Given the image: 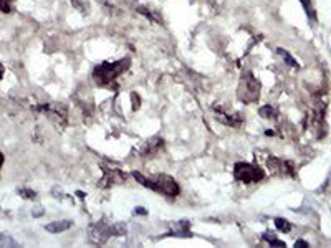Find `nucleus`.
<instances>
[{"mask_svg": "<svg viewBox=\"0 0 331 248\" xmlns=\"http://www.w3.org/2000/svg\"><path fill=\"white\" fill-rule=\"evenodd\" d=\"M239 100L242 103H255L260 98V83L252 73H244L239 85Z\"/></svg>", "mask_w": 331, "mask_h": 248, "instance_id": "3", "label": "nucleus"}, {"mask_svg": "<svg viewBox=\"0 0 331 248\" xmlns=\"http://www.w3.org/2000/svg\"><path fill=\"white\" fill-rule=\"evenodd\" d=\"M73 227V222L71 220H56V222H51V224L45 225V230L48 232V234H61V232L68 230Z\"/></svg>", "mask_w": 331, "mask_h": 248, "instance_id": "11", "label": "nucleus"}, {"mask_svg": "<svg viewBox=\"0 0 331 248\" xmlns=\"http://www.w3.org/2000/svg\"><path fill=\"white\" fill-rule=\"evenodd\" d=\"M129 65H131L129 58H121L118 61H103L101 65H98L93 70V80L98 86L113 90V88H116V80L129 68Z\"/></svg>", "mask_w": 331, "mask_h": 248, "instance_id": "1", "label": "nucleus"}, {"mask_svg": "<svg viewBox=\"0 0 331 248\" xmlns=\"http://www.w3.org/2000/svg\"><path fill=\"white\" fill-rule=\"evenodd\" d=\"M37 111L45 113V116L50 118V121L55 124L58 129H63L66 126V120H68V115H66V106L58 105V103H48V105H41L35 108Z\"/></svg>", "mask_w": 331, "mask_h": 248, "instance_id": "5", "label": "nucleus"}, {"mask_svg": "<svg viewBox=\"0 0 331 248\" xmlns=\"http://www.w3.org/2000/svg\"><path fill=\"white\" fill-rule=\"evenodd\" d=\"M275 225L278 230L283 232V234H287V232L292 230V225H290V222L285 219H275Z\"/></svg>", "mask_w": 331, "mask_h": 248, "instance_id": "15", "label": "nucleus"}, {"mask_svg": "<svg viewBox=\"0 0 331 248\" xmlns=\"http://www.w3.org/2000/svg\"><path fill=\"white\" fill-rule=\"evenodd\" d=\"M3 161H5V157H3V154L0 152V169H2V165H3Z\"/></svg>", "mask_w": 331, "mask_h": 248, "instance_id": "24", "label": "nucleus"}, {"mask_svg": "<svg viewBox=\"0 0 331 248\" xmlns=\"http://www.w3.org/2000/svg\"><path fill=\"white\" fill-rule=\"evenodd\" d=\"M2 78H3V66L0 65V80H2Z\"/></svg>", "mask_w": 331, "mask_h": 248, "instance_id": "25", "label": "nucleus"}, {"mask_svg": "<svg viewBox=\"0 0 331 248\" xmlns=\"http://www.w3.org/2000/svg\"><path fill=\"white\" fill-rule=\"evenodd\" d=\"M300 3L303 5V8H305V12H307V17H308V20H310V23L317 22V15H315L312 0H300Z\"/></svg>", "mask_w": 331, "mask_h": 248, "instance_id": "12", "label": "nucleus"}, {"mask_svg": "<svg viewBox=\"0 0 331 248\" xmlns=\"http://www.w3.org/2000/svg\"><path fill=\"white\" fill-rule=\"evenodd\" d=\"M258 115H260L263 120H275L277 111H275V108H272L270 105H267V106H262L260 110H258Z\"/></svg>", "mask_w": 331, "mask_h": 248, "instance_id": "13", "label": "nucleus"}, {"mask_svg": "<svg viewBox=\"0 0 331 248\" xmlns=\"http://www.w3.org/2000/svg\"><path fill=\"white\" fill-rule=\"evenodd\" d=\"M101 169H103V177H101V182L98 185L103 189H108L116 184H123L124 180H126V174L121 172L118 167H108V165H103Z\"/></svg>", "mask_w": 331, "mask_h": 248, "instance_id": "6", "label": "nucleus"}, {"mask_svg": "<svg viewBox=\"0 0 331 248\" xmlns=\"http://www.w3.org/2000/svg\"><path fill=\"white\" fill-rule=\"evenodd\" d=\"M138 12L143 13V15H146L149 20H156L158 23H161V18H159L154 12H151V10H148V7H143V5H141V7H138Z\"/></svg>", "mask_w": 331, "mask_h": 248, "instance_id": "16", "label": "nucleus"}, {"mask_svg": "<svg viewBox=\"0 0 331 248\" xmlns=\"http://www.w3.org/2000/svg\"><path fill=\"white\" fill-rule=\"evenodd\" d=\"M0 12L2 13L12 12V0H0Z\"/></svg>", "mask_w": 331, "mask_h": 248, "instance_id": "19", "label": "nucleus"}, {"mask_svg": "<svg viewBox=\"0 0 331 248\" xmlns=\"http://www.w3.org/2000/svg\"><path fill=\"white\" fill-rule=\"evenodd\" d=\"M113 234H111V227H106L105 224H96L95 227H91L90 230V239L91 242H95L98 245H103L106 244L108 239H110Z\"/></svg>", "mask_w": 331, "mask_h": 248, "instance_id": "9", "label": "nucleus"}, {"mask_svg": "<svg viewBox=\"0 0 331 248\" xmlns=\"http://www.w3.org/2000/svg\"><path fill=\"white\" fill-rule=\"evenodd\" d=\"M18 195L23 199H28V200H33L35 197H37V194L33 192V190L30 189H18Z\"/></svg>", "mask_w": 331, "mask_h": 248, "instance_id": "17", "label": "nucleus"}, {"mask_svg": "<svg viewBox=\"0 0 331 248\" xmlns=\"http://www.w3.org/2000/svg\"><path fill=\"white\" fill-rule=\"evenodd\" d=\"M126 230L128 229H126V225L124 224H116V225L111 227V234L113 235H124L126 234Z\"/></svg>", "mask_w": 331, "mask_h": 248, "instance_id": "18", "label": "nucleus"}, {"mask_svg": "<svg viewBox=\"0 0 331 248\" xmlns=\"http://www.w3.org/2000/svg\"><path fill=\"white\" fill-rule=\"evenodd\" d=\"M295 247L307 248V247H310V244H308V242H305V240H297V244H295Z\"/></svg>", "mask_w": 331, "mask_h": 248, "instance_id": "22", "label": "nucleus"}, {"mask_svg": "<svg viewBox=\"0 0 331 248\" xmlns=\"http://www.w3.org/2000/svg\"><path fill=\"white\" fill-rule=\"evenodd\" d=\"M75 8H78L80 12H88V2L86 0H71Z\"/></svg>", "mask_w": 331, "mask_h": 248, "instance_id": "20", "label": "nucleus"}, {"mask_svg": "<svg viewBox=\"0 0 331 248\" xmlns=\"http://www.w3.org/2000/svg\"><path fill=\"white\" fill-rule=\"evenodd\" d=\"M163 147H164V141L161 137H151V139H148L141 147H138V152L141 154V156H151V154L158 152L159 149H163Z\"/></svg>", "mask_w": 331, "mask_h": 248, "instance_id": "10", "label": "nucleus"}, {"mask_svg": "<svg viewBox=\"0 0 331 248\" xmlns=\"http://www.w3.org/2000/svg\"><path fill=\"white\" fill-rule=\"evenodd\" d=\"M277 53H278V55H280V56H282V58H283V60H285V63H287V65H290V66H293V68H298V66H300V65L297 63V60H295V58H293V56H292V55H290V53H288V51H287V50H283V48H277Z\"/></svg>", "mask_w": 331, "mask_h": 248, "instance_id": "14", "label": "nucleus"}, {"mask_svg": "<svg viewBox=\"0 0 331 248\" xmlns=\"http://www.w3.org/2000/svg\"><path fill=\"white\" fill-rule=\"evenodd\" d=\"M268 244H270L272 247H287L285 242H282V240H278V239H273V240L268 242Z\"/></svg>", "mask_w": 331, "mask_h": 248, "instance_id": "21", "label": "nucleus"}, {"mask_svg": "<svg viewBox=\"0 0 331 248\" xmlns=\"http://www.w3.org/2000/svg\"><path fill=\"white\" fill-rule=\"evenodd\" d=\"M234 177L235 180H239L242 184H253L265 177V172H263V169L258 167V165L247 164V162H237L234 165Z\"/></svg>", "mask_w": 331, "mask_h": 248, "instance_id": "4", "label": "nucleus"}, {"mask_svg": "<svg viewBox=\"0 0 331 248\" xmlns=\"http://www.w3.org/2000/svg\"><path fill=\"white\" fill-rule=\"evenodd\" d=\"M131 98L134 100V110H136V108H138V95H136V93H133Z\"/></svg>", "mask_w": 331, "mask_h": 248, "instance_id": "23", "label": "nucleus"}, {"mask_svg": "<svg viewBox=\"0 0 331 248\" xmlns=\"http://www.w3.org/2000/svg\"><path fill=\"white\" fill-rule=\"evenodd\" d=\"M214 111H215V118L217 121L225 124V126H230V127H240L242 123H244V118H242L239 113H230V111H225L224 108L220 106H214Z\"/></svg>", "mask_w": 331, "mask_h": 248, "instance_id": "7", "label": "nucleus"}, {"mask_svg": "<svg viewBox=\"0 0 331 248\" xmlns=\"http://www.w3.org/2000/svg\"><path fill=\"white\" fill-rule=\"evenodd\" d=\"M133 177L138 180L139 184L144 185V187L154 190V192H159L163 195H169V197H175V195L180 194V187L175 180L170 177V175L166 174H156L153 177H144L143 174L139 172H133Z\"/></svg>", "mask_w": 331, "mask_h": 248, "instance_id": "2", "label": "nucleus"}, {"mask_svg": "<svg viewBox=\"0 0 331 248\" xmlns=\"http://www.w3.org/2000/svg\"><path fill=\"white\" fill-rule=\"evenodd\" d=\"M267 167L272 174H275V175H292L293 174L292 164L282 161V159H278V157H268Z\"/></svg>", "mask_w": 331, "mask_h": 248, "instance_id": "8", "label": "nucleus"}]
</instances>
